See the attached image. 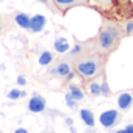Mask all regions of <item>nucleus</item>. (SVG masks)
<instances>
[{"label":"nucleus","instance_id":"obj_1","mask_svg":"<svg viewBox=\"0 0 133 133\" xmlns=\"http://www.w3.org/2000/svg\"><path fill=\"white\" fill-rule=\"evenodd\" d=\"M105 56L96 52L94 49L83 50L80 55L74 56V71L85 80H94L103 74Z\"/></svg>","mask_w":133,"mask_h":133},{"label":"nucleus","instance_id":"obj_2","mask_svg":"<svg viewBox=\"0 0 133 133\" xmlns=\"http://www.w3.org/2000/svg\"><path fill=\"white\" fill-rule=\"evenodd\" d=\"M122 36H124L122 24H117L114 21H103V24L99 30V35L92 41V44H94L92 49L96 52H99L100 55L107 56L117 49Z\"/></svg>","mask_w":133,"mask_h":133},{"label":"nucleus","instance_id":"obj_3","mask_svg":"<svg viewBox=\"0 0 133 133\" xmlns=\"http://www.w3.org/2000/svg\"><path fill=\"white\" fill-rule=\"evenodd\" d=\"M50 75L58 77L61 80H72L74 77V58H63L56 61L55 66L50 68Z\"/></svg>","mask_w":133,"mask_h":133},{"label":"nucleus","instance_id":"obj_4","mask_svg":"<svg viewBox=\"0 0 133 133\" xmlns=\"http://www.w3.org/2000/svg\"><path fill=\"white\" fill-rule=\"evenodd\" d=\"M59 13H66L75 6H91V0H52Z\"/></svg>","mask_w":133,"mask_h":133},{"label":"nucleus","instance_id":"obj_5","mask_svg":"<svg viewBox=\"0 0 133 133\" xmlns=\"http://www.w3.org/2000/svg\"><path fill=\"white\" fill-rule=\"evenodd\" d=\"M100 124L105 127V128H111V127H114L119 121H121V114H119V111H116V110H108V111H103L102 114H100Z\"/></svg>","mask_w":133,"mask_h":133},{"label":"nucleus","instance_id":"obj_6","mask_svg":"<svg viewBox=\"0 0 133 133\" xmlns=\"http://www.w3.org/2000/svg\"><path fill=\"white\" fill-rule=\"evenodd\" d=\"M47 103H45V99L39 94H33V97L28 100V110L31 113H42L45 110Z\"/></svg>","mask_w":133,"mask_h":133},{"label":"nucleus","instance_id":"obj_7","mask_svg":"<svg viewBox=\"0 0 133 133\" xmlns=\"http://www.w3.org/2000/svg\"><path fill=\"white\" fill-rule=\"evenodd\" d=\"M131 103H133V96L128 94V92L121 94L119 99H117V107H119V110H122V111L128 110V108L131 107Z\"/></svg>","mask_w":133,"mask_h":133},{"label":"nucleus","instance_id":"obj_8","mask_svg":"<svg viewBox=\"0 0 133 133\" xmlns=\"http://www.w3.org/2000/svg\"><path fill=\"white\" fill-rule=\"evenodd\" d=\"M91 5H92V6H96L97 10L108 11V10L114 8L116 0H91Z\"/></svg>","mask_w":133,"mask_h":133},{"label":"nucleus","instance_id":"obj_9","mask_svg":"<svg viewBox=\"0 0 133 133\" xmlns=\"http://www.w3.org/2000/svg\"><path fill=\"white\" fill-rule=\"evenodd\" d=\"M45 25V19L39 14H36L35 17H31V27H30V31L31 33H39Z\"/></svg>","mask_w":133,"mask_h":133},{"label":"nucleus","instance_id":"obj_10","mask_svg":"<svg viewBox=\"0 0 133 133\" xmlns=\"http://www.w3.org/2000/svg\"><path fill=\"white\" fill-rule=\"evenodd\" d=\"M14 21H16V24H17L19 27H22V28H25V30H30V27H31V17H28V16L24 14V13L16 14Z\"/></svg>","mask_w":133,"mask_h":133},{"label":"nucleus","instance_id":"obj_11","mask_svg":"<svg viewBox=\"0 0 133 133\" xmlns=\"http://www.w3.org/2000/svg\"><path fill=\"white\" fill-rule=\"evenodd\" d=\"M80 117H82V121L85 122V125H88V127H94L96 119H94V114H92L89 110H86V108L80 110Z\"/></svg>","mask_w":133,"mask_h":133},{"label":"nucleus","instance_id":"obj_12","mask_svg":"<svg viewBox=\"0 0 133 133\" xmlns=\"http://www.w3.org/2000/svg\"><path fill=\"white\" fill-rule=\"evenodd\" d=\"M55 50H56L58 53H66V52H69V50H71V45H69L68 39H66V38H58V39L55 41Z\"/></svg>","mask_w":133,"mask_h":133},{"label":"nucleus","instance_id":"obj_13","mask_svg":"<svg viewBox=\"0 0 133 133\" xmlns=\"http://www.w3.org/2000/svg\"><path fill=\"white\" fill-rule=\"evenodd\" d=\"M68 92H69V94L77 100V102H80V100H83V99H85V92H83V89H82L80 86H77V85H69Z\"/></svg>","mask_w":133,"mask_h":133},{"label":"nucleus","instance_id":"obj_14","mask_svg":"<svg viewBox=\"0 0 133 133\" xmlns=\"http://www.w3.org/2000/svg\"><path fill=\"white\" fill-rule=\"evenodd\" d=\"M53 53L52 52H49V50H44L41 55H39V64L41 66H49V64H52L53 63Z\"/></svg>","mask_w":133,"mask_h":133},{"label":"nucleus","instance_id":"obj_15","mask_svg":"<svg viewBox=\"0 0 133 133\" xmlns=\"http://www.w3.org/2000/svg\"><path fill=\"white\" fill-rule=\"evenodd\" d=\"M88 89H89V92H91L92 96H102L100 83H99V82H96V78H94V80H91V82L88 83Z\"/></svg>","mask_w":133,"mask_h":133},{"label":"nucleus","instance_id":"obj_16","mask_svg":"<svg viewBox=\"0 0 133 133\" xmlns=\"http://www.w3.org/2000/svg\"><path fill=\"white\" fill-rule=\"evenodd\" d=\"M27 94H25V91H19L17 88H14V89H11L8 94H6V97L10 99V100H17V99H22V97H25Z\"/></svg>","mask_w":133,"mask_h":133},{"label":"nucleus","instance_id":"obj_17","mask_svg":"<svg viewBox=\"0 0 133 133\" xmlns=\"http://www.w3.org/2000/svg\"><path fill=\"white\" fill-rule=\"evenodd\" d=\"M122 30H124V35H125V36L133 35V21H131V19H130V21H125V22L122 24Z\"/></svg>","mask_w":133,"mask_h":133},{"label":"nucleus","instance_id":"obj_18","mask_svg":"<svg viewBox=\"0 0 133 133\" xmlns=\"http://www.w3.org/2000/svg\"><path fill=\"white\" fill-rule=\"evenodd\" d=\"M64 100H66V105H68L69 108H77V100H75L69 92L64 94Z\"/></svg>","mask_w":133,"mask_h":133},{"label":"nucleus","instance_id":"obj_19","mask_svg":"<svg viewBox=\"0 0 133 133\" xmlns=\"http://www.w3.org/2000/svg\"><path fill=\"white\" fill-rule=\"evenodd\" d=\"M100 89H102V96H110V94H111V89H110V85H108L107 78L102 80V83H100Z\"/></svg>","mask_w":133,"mask_h":133},{"label":"nucleus","instance_id":"obj_20","mask_svg":"<svg viewBox=\"0 0 133 133\" xmlns=\"http://www.w3.org/2000/svg\"><path fill=\"white\" fill-rule=\"evenodd\" d=\"M39 2L41 3H44L49 10H52V11H56V8H55V5H53V2H52V0H39Z\"/></svg>","mask_w":133,"mask_h":133},{"label":"nucleus","instance_id":"obj_21","mask_svg":"<svg viewBox=\"0 0 133 133\" xmlns=\"http://www.w3.org/2000/svg\"><path fill=\"white\" fill-rule=\"evenodd\" d=\"M17 83H19V86H25V85H27L25 77H24V75H19V77H17Z\"/></svg>","mask_w":133,"mask_h":133},{"label":"nucleus","instance_id":"obj_22","mask_svg":"<svg viewBox=\"0 0 133 133\" xmlns=\"http://www.w3.org/2000/svg\"><path fill=\"white\" fill-rule=\"evenodd\" d=\"M130 2H131V0H117V3L119 5H124V6H128Z\"/></svg>","mask_w":133,"mask_h":133},{"label":"nucleus","instance_id":"obj_23","mask_svg":"<svg viewBox=\"0 0 133 133\" xmlns=\"http://www.w3.org/2000/svg\"><path fill=\"white\" fill-rule=\"evenodd\" d=\"M14 133H28V130L27 128H16Z\"/></svg>","mask_w":133,"mask_h":133},{"label":"nucleus","instance_id":"obj_24","mask_svg":"<svg viewBox=\"0 0 133 133\" xmlns=\"http://www.w3.org/2000/svg\"><path fill=\"white\" fill-rule=\"evenodd\" d=\"M125 130H127L128 133H133V124H128V125L125 127Z\"/></svg>","mask_w":133,"mask_h":133},{"label":"nucleus","instance_id":"obj_25","mask_svg":"<svg viewBox=\"0 0 133 133\" xmlns=\"http://www.w3.org/2000/svg\"><path fill=\"white\" fill-rule=\"evenodd\" d=\"M116 133H128V131H127V130H125V128H122V130H117V131H116Z\"/></svg>","mask_w":133,"mask_h":133}]
</instances>
